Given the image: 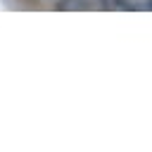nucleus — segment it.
<instances>
[{"label": "nucleus", "instance_id": "nucleus-1", "mask_svg": "<svg viewBox=\"0 0 152 152\" xmlns=\"http://www.w3.org/2000/svg\"><path fill=\"white\" fill-rule=\"evenodd\" d=\"M93 7H100V0H62L59 10L62 12H71V10H93Z\"/></svg>", "mask_w": 152, "mask_h": 152}, {"label": "nucleus", "instance_id": "nucleus-2", "mask_svg": "<svg viewBox=\"0 0 152 152\" xmlns=\"http://www.w3.org/2000/svg\"><path fill=\"white\" fill-rule=\"evenodd\" d=\"M119 10H126V12H152V0H119Z\"/></svg>", "mask_w": 152, "mask_h": 152}]
</instances>
